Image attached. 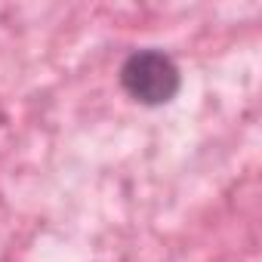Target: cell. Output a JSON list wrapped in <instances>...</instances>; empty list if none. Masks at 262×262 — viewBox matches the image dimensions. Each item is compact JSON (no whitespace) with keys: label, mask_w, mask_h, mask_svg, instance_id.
<instances>
[{"label":"cell","mask_w":262,"mask_h":262,"mask_svg":"<svg viewBox=\"0 0 262 262\" xmlns=\"http://www.w3.org/2000/svg\"><path fill=\"white\" fill-rule=\"evenodd\" d=\"M117 80L129 99L136 105H145V108L170 105L182 90V71H179L176 59L158 47L133 50L120 62Z\"/></svg>","instance_id":"6da1fadb"}]
</instances>
